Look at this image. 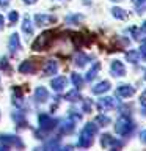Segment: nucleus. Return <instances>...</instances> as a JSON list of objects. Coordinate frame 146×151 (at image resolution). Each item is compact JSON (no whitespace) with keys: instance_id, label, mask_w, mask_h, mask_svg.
Masks as SVG:
<instances>
[{"instance_id":"19","label":"nucleus","mask_w":146,"mask_h":151,"mask_svg":"<svg viewBox=\"0 0 146 151\" xmlns=\"http://www.w3.org/2000/svg\"><path fill=\"white\" fill-rule=\"evenodd\" d=\"M99 69H101V63H99V61H96V63L93 65V68L87 73V76H85V80H87V82H93V80L96 79Z\"/></svg>"},{"instance_id":"41","label":"nucleus","mask_w":146,"mask_h":151,"mask_svg":"<svg viewBox=\"0 0 146 151\" xmlns=\"http://www.w3.org/2000/svg\"><path fill=\"white\" fill-rule=\"evenodd\" d=\"M140 32H141V33H146V21L143 22V25H141V28H140Z\"/></svg>"},{"instance_id":"13","label":"nucleus","mask_w":146,"mask_h":151,"mask_svg":"<svg viewBox=\"0 0 146 151\" xmlns=\"http://www.w3.org/2000/svg\"><path fill=\"white\" fill-rule=\"evenodd\" d=\"M66 83H68V80H66V77H63V76H60V77H55V79H52V82H50V87L54 88V91L60 93V91H63V90H64Z\"/></svg>"},{"instance_id":"36","label":"nucleus","mask_w":146,"mask_h":151,"mask_svg":"<svg viewBox=\"0 0 146 151\" xmlns=\"http://www.w3.org/2000/svg\"><path fill=\"white\" fill-rule=\"evenodd\" d=\"M138 54L141 55V58H143V60H146V44H141L140 50H138Z\"/></svg>"},{"instance_id":"25","label":"nucleus","mask_w":146,"mask_h":151,"mask_svg":"<svg viewBox=\"0 0 146 151\" xmlns=\"http://www.w3.org/2000/svg\"><path fill=\"white\" fill-rule=\"evenodd\" d=\"M64 99H66V101H71V102H75V101H80V99H82V96L79 94V90L75 88L74 91H69V93H66Z\"/></svg>"},{"instance_id":"17","label":"nucleus","mask_w":146,"mask_h":151,"mask_svg":"<svg viewBox=\"0 0 146 151\" xmlns=\"http://www.w3.org/2000/svg\"><path fill=\"white\" fill-rule=\"evenodd\" d=\"M22 32L25 33L27 36H31L33 35V25H31V19L28 14L24 16V22H22Z\"/></svg>"},{"instance_id":"42","label":"nucleus","mask_w":146,"mask_h":151,"mask_svg":"<svg viewBox=\"0 0 146 151\" xmlns=\"http://www.w3.org/2000/svg\"><path fill=\"white\" fill-rule=\"evenodd\" d=\"M82 2H83L85 5H89V3H91V0H82Z\"/></svg>"},{"instance_id":"10","label":"nucleus","mask_w":146,"mask_h":151,"mask_svg":"<svg viewBox=\"0 0 146 151\" xmlns=\"http://www.w3.org/2000/svg\"><path fill=\"white\" fill-rule=\"evenodd\" d=\"M115 107V99L110 98V96H104L97 101V109L101 112H107V110H112Z\"/></svg>"},{"instance_id":"21","label":"nucleus","mask_w":146,"mask_h":151,"mask_svg":"<svg viewBox=\"0 0 146 151\" xmlns=\"http://www.w3.org/2000/svg\"><path fill=\"white\" fill-rule=\"evenodd\" d=\"M13 120L16 121V124L19 127H25L27 126V121H25V115H24V112H14L13 113Z\"/></svg>"},{"instance_id":"40","label":"nucleus","mask_w":146,"mask_h":151,"mask_svg":"<svg viewBox=\"0 0 146 151\" xmlns=\"http://www.w3.org/2000/svg\"><path fill=\"white\" fill-rule=\"evenodd\" d=\"M36 2H38V0H24V3H27V5H33Z\"/></svg>"},{"instance_id":"23","label":"nucleus","mask_w":146,"mask_h":151,"mask_svg":"<svg viewBox=\"0 0 146 151\" xmlns=\"http://www.w3.org/2000/svg\"><path fill=\"white\" fill-rule=\"evenodd\" d=\"M112 14H113V17H116V19H121V21H126L127 17H129V14H127L122 8H112Z\"/></svg>"},{"instance_id":"3","label":"nucleus","mask_w":146,"mask_h":151,"mask_svg":"<svg viewBox=\"0 0 146 151\" xmlns=\"http://www.w3.org/2000/svg\"><path fill=\"white\" fill-rule=\"evenodd\" d=\"M134 129H135V123L132 121L129 116H126V115H122L120 120L116 121V124H115V132L118 135H122V137L130 135L132 132H134Z\"/></svg>"},{"instance_id":"12","label":"nucleus","mask_w":146,"mask_h":151,"mask_svg":"<svg viewBox=\"0 0 146 151\" xmlns=\"http://www.w3.org/2000/svg\"><path fill=\"white\" fill-rule=\"evenodd\" d=\"M134 93H135V88L132 85H120L116 88V96L120 98H130L134 96Z\"/></svg>"},{"instance_id":"15","label":"nucleus","mask_w":146,"mask_h":151,"mask_svg":"<svg viewBox=\"0 0 146 151\" xmlns=\"http://www.w3.org/2000/svg\"><path fill=\"white\" fill-rule=\"evenodd\" d=\"M57 71H58V63H57L55 60H47L46 66H44V76L57 74Z\"/></svg>"},{"instance_id":"27","label":"nucleus","mask_w":146,"mask_h":151,"mask_svg":"<svg viewBox=\"0 0 146 151\" xmlns=\"http://www.w3.org/2000/svg\"><path fill=\"white\" fill-rule=\"evenodd\" d=\"M13 93H14L13 102H14V104H17V106H21V104H22V91H21V88L14 87V88H13Z\"/></svg>"},{"instance_id":"11","label":"nucleus","mask_w":146,"mask_h":151,"mask_svg":"<svg viewBox=\"0 0 146 151\" xmlns=\"http://www.w3.org/2000/svg\"><path fill=\"white\" fill-rule=\"evenodd\" d=\"M19 73H22V74H33V73H36L35 60H24L22 63L19 65Z\"/></svg>"},{"instance_id":"1","label":"nucleus","mask_w":146,"mask_h":151,"mask_svg":"<svg viewBox=\"0 0 146 151\" xmlns=\"http://www.w3.org/2000/svg\"><path fill=\"white\" fill-rule=\"evenodd\" d=\"M97 134V124L96 123H87V124L83 126L82 132H80L79 135V142L77 145L80 148H89V146L93 145V140H94V135Z\"/></svg>"},{"instance_id":"16","label":"nucleus","mask_w":146,"mask_h":151,"mask_svg":"<svg viewBox=\"0 0 146 151\" xmlns=\"http://www.w3.org/2000/svg\"><path fill=\"white\" fill-rule=\"evenodd\" d=\"M108 90H110V82H108V80H102V82H99L97 85H94L91 91L94 94H102V93L108 91Z\"/></svg>"},{"instance_id":"33","label":"nucleus","mask_w":146,"mask_h":151,"mask_svg":"<svg viewBox=\"0 0 146 151\" xmlns=\"http://www.w3.org/2000/svg\"><path fill=\"white\" fill-rule=\"evenodd\" d=\"M140 104H141V109H143V115L146 116V90L141 93V96H140Z\"/></svg>"},{"instance_id":"32","label":"nucleus","mask_w":146,"mask_h":151,"mask_svg":"<svg viewBox=\"0 0 146 151\" xmlns=\"http://www.w3.org/2000/svg\"><path fill=\"white\" fill-rule=\"evenodd\" d=\"M82 101H83V112H85V113L91 112V99L82 98Z\"/></svg>"},{"instance_id":"31","label":"nucleus","mask_w":146,"mask_h":151,"mask_svg":"<svg viewBox=\"0 0 146 151\" xmlns=\"http://www.w3.org/2000/svg\"><path fill=\"white\" fill-rule=\"evenodd\" d=\"M110 118H108L107 115H97L96 116V123H99L101 126H107V124H110Z\"/></svg>"},{"instance_id":"22","label":"nucleus","mask_w":146,"mask_h":151,"mask_svg":"<svg viewBox=\"0 0 146 151\" xmlns=\"http://www.w3.org/2000/svg\"><path fill=\"white\" fill-rule=\"evenodd\" d=\"M42 150H61L60 137H57V139H52L50 142H47V143L42 146Z\"/></svg>"},{"instance_id":"29","label":"nucleus","mask_w":146,"mask_h":151,"mask_svg":"<svg viewBox=\"0 0 146 151\" xmlns=\"http://www.w3.org/2000/svg\"><path fill=\"white\" fill-rule=\"evenodd\" d=\"M83 19L85 17L82 16V14H71V16L66 17V22L68 24H79V22H82Z\"/></svg>"},{"instance_id":"30","label":"nucleus","mask_w":146,"mask_h":151,"mask_svg":"<svg viewBox=\"0 0 146 151\" xmlns=\"http://www.w3.org/2000/svg\"><path fill=\"white\" fill-rule=\"evenodd\" d=\"M0 69L5 71V73H9V71H11V66H9V63H8L6 57H2V58H0Z\"/></svg>"},{"instance_id":"38","label":"nucleus","mask_w":146,"mask_h":151,"mask_svg":"<svg viewBox=\"0 0 146 151\" xmlns=\"http://www.w3.org/2000/svg\"><path fill=\"white\" fill-rule=\"evenodd\" d=\"M140 139H141V142H143V143H146V129H145V131H141Z\"/></svg>"},{"instance_id":"18","label":"nucleus","mask_w":146,"mask_h":151,"mask_svg":"<svg viewBox=\"0 0 146 151\" xmlns=\"http://www.w3.org/2000/svg\"><path fill=\"white\" fill-rule=\"evenodd\" d=\"M88 61H91V57L87 55V54H83V52H79V54L75 55V61H74V63H75V66H79V68H83Z\"/></svg>"},{"instance_id":"26","label":"nucleus","mask_w":146,"mask_h":151,"mask_svg":"<svg viewBox=\"0 0 146 151\" xmlns=\"http://www.w3.org/2000/svg\"><path fill=\"white\" fill-rule=\"evenodd\" d=\"M126 58L129 60L130 63L137 65V63H138V60H140V54L137 50H129V52H126Z\"/></svg>"},{"instance_id":"35","label":"nucleus","mask_w":146,"mask_h":151,"mask_svg":"<svg viewBox=\"0 0 146 151\" xmlns=\"http://www.w3.org/2000/svg\"><path fill=\"white\" fill-rule=\"evenodd\" d=\"M130 32H132V35H134V40H140V30H138V28H137V27H132Z\"/></svg>"},{"instance_id":"8","label":"nucleus","mask_w":146,"mask_h":151,"mask_svg":"<svg viewBox=\"0 0 146 151\" xmlns=\"http://www.w3.org/2000/svg\"><path fill=\"white\" fill-rule=\"evenodd\" d=\"M8 49H9V54H11V55H16L17 52L21 50V38H19L17 33H13V35L9 36Z\"/></svg>"},{"instance_id":"6","label":"nucleus","mask_w":146,"mask_h":151,"mask_svg":"<svg viewBox=\"0 0 146 151\" xmlns=\"http://www.w3.org/2000/svg\"><path fill=\"white\" fill-rule=\"evenodd\" d=\"M101 145L104 148H110V150H121L124 143L121 140H116L115 137H112L110 134H104L101 137Z\"/></svg>"},{"instance_id":"9","label":"nucleus","mask_w":146,"mask_h":151,"mask_svg":"<svg viewBox=\"0 0 146 151\" xmlns=\"http://www.w3.org/2000/svg\"><path fill=\"white\" fill-rule=\"evenodd\" d=\"M110 73H112V76H115V77H122V76H126V66L122 65V61L115 60V61H112V65H110Z\"/></svg>"},{"instance_id":"39","label":"nucleus","mask_w":146,"mask_h":151,"mask_svg":"<svg viewBox=\"0 0 146 151\" xmlns=\"http://www.w3.org/2000/svg\"><path fill=\"white\" fill-rule=\"evenodd\" d=\"M3 25H5V19H3L2 14H0V30H3Z\"/></svg>"},{"instance_id":"28","label":"nucleus","mask_w":146,"mask_h":151,"mask_svg":"<svg viewBox=\"0 0 146 151\" xmlns=\"http://www.w3.org/2000/svg\"><path fill=\"white\" fill-rule=\"evenodd\" d=\"M71 80H72L74 87L77 88V90H80V88L83 87V79L80 77V74H75V73H74L72 76H71Z\"/></svg>"},{"instance_id":"43","label":"nucleus","mask_w":146,"mask_h":151,"mask_svg":"<svg viewBox=\"0 0 146 151\" xmlns=\"http://www.w3.org/2000/svg\"><path fill=\"white\" fill-rule=\"evenodd\" d=\"M112 2H121V0H112Z\"/></svg>"},{"instance_id":"5","label":"nucleus","mask_w":146,"mask_h":151,"mask_svg":"<svg viewBox=\"0 0 146 151\" xmlns=\"http://www.w3.org/2000/svg\"><path fill=\"white\" fill-rule=\"evenodd\" d=\"M38 121H39V127L42 131H46V132L54 131L55 127L58 126V120L52 118L50 115H47V113H41V115L38 116Z\"/></svg>"},{"instance_id":"14","label":"nucleus","mask_w":146,"mask_h":151,"mask_svg":"<svg viewBox=\"0 0 146 151\" xmlns=\"http://www.w3.org/2000/svg\"><path fill=\"white\" fill-rule=\"evenodd\" d=\"M35 99L38 102H46L49 99V91L46 90V87H38L35 90Z\"/></svg>"},{"instance_id":"2","label":"nucleus","mask_w":146,"mask_h":151,"mask_svg":"<svg viewBox=\"0 0 146 151\" xmlns=\"http://www.w3.org/2000/svg\"><path fill=\"white\" fill-rule=\"evenodd\" d=\"M54 32L47 30V32H42L39 36L36 38L35 41H33L31 44V49L35 52H41V50H47L49 47L52 46V42H54Z\"/></svg>"},{"instance_id":"34","label":"nucleus","mask_w":146,"mask_h":151,"mask_svg":"<svg viewBox=\"0 0 146 151\" xmlns=\"http://www.w3.org/2000/svg\"><path fill=\"white\" fill-rule=\"evenodd\" d=\"M9 22H11V25L13 24H16L17 22V19H19V13L17 11H9Z\"/></svg>"},{"instance_id":"37","label":"nucleus","mask_w":146,"mask_h":151,"mask_svg":"<svg viewBox=\"0 0 146 151\" xmlns=\"http://www.w3.org/2000/svg\"><path fill=\"white\" fill-rule=\"evenodd\" d=\"M9 5V0H0V8H6Z\"/></svg>"},{"instance_id":"44","label":"nucleus","mask_w":146,"mask_h":151,"mask_svg":"<svg viewBox=\"0 0 146 151\" xmlns=\"http://www.w3.org/2000/svg\"><path fill=\"white\" fill-rule=\"evenodd\" d=\"M145 80H146V69H145Z\"/></svg>"},{"instance_id":"7","label":"nucleus","mask_w":146,"mask_h":151,"mask_svg":"<svg viewBox=\"0 0 146 151\" xmlns=\"http://www.w3.org/2000/svg\"><path fill=\"white\" fill-rule=\"evenodd\" d=\"M35 22L38 27H47V25H52V24L57 22V17L52 16V14H44V13H38L35 14Z\"/></svg>"},{"instance_id":"4","label":"nucleus","mask_w":146,"mask_h":151,"mask_svg":"<svg viewBox=\"0 0 146 151\" xmlns=\"http://www.w3.org/2000/svg\"><path fill=\"white\" fill-rule=\"evenodd\" d=\"M24 142L21 140V137L17 135H11V134H5L0 135V151L3 150H9V148H24Z\"/></svg>"},{"instance_id":"20","label":"nucleus","mask_w":146,"mask_h":151,"mask_svg":"<svg viewBox=\"0 0 146 151\" xmlns=\"http://www.w3.org/2000/svg\"><path fill=\"white\" fill-rule=\"evenodd\" d=\"M74 129H75V124H74L72 120H66L60 124V132L61 134H71Z\"/></svg>"},{"instance_id":"24","label":"nucleus","mask_w":146,"mask_h":151,"mask_svg":"<svg viewBox=\"0 0 146 151\" xmlns=\"http://www.w3.org/2000/svg\"><path fill=\"white\" fill-rule=\"evenodd\" d=\"M132 3L135 5V9L138 14L146 13V0H132Z\"/></svg>"}]
</instances>
